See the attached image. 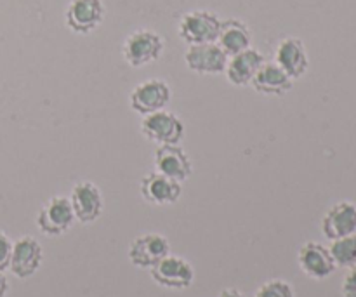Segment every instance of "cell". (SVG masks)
<instances>
[{
	"instance_id": "obj_1",
	"label": "cell",
	"mask_w": 356,
	"mask_h": 297,
	"mask_svg": "<svg viewBox=\"0 0 356 297\" xmlns=\"http://www.w3.org/2000/svg\"><path fill=\"white\" fill-rule=\"evenodd\" d=\"M163 38L153 30H136L122 44V56L132 68H143L162 56Z\"/></svg>"
},
{
	"instance_id": "obj_2",
	"label": "cell",
	"mask_w": 356,
	"mask_h": 297,
	"mask_svg": "<svg viewBox=\"0 0 356 297\" xmlns=\"http://www.w3.org/2000/svg\"><path fill=\"white\" fill-rule=\"evenodd\" d=\"M221 19L211 10L197 9L183 14L177 24V33L181 40L188 45L212 44L218 40Z\"/></svg>"
},
{
	"instance_id": "obj_3",
	"label": "cell",
	"mask_w": 356,
	"mask_h": 297,
	"mask_svg": "<svg viewBox=\"0 0 356 297\" xmlns=\"http://www.w3.org/2000/svg\"><path fill=\"white\" fill-rule=\"evenodd\" d=\"M141 132L149 143L156 146L179 145L184 136V124L172 111L160 110L143 118Z\"/></svg>"
},
{
	"instance_id": "obj_4",
	"label": "cell",
	"mask_w": 356,
	"mask_h": 297,
	"mask_svg": "<svg viewBox=\"0 0 356 297\" xmlns=\"http://www.w3.org/2000/svg\"><path fill=\"white\" fill-rule=\"evenodd\" d=\"M72 204L68 197L56 195L49 198L47 204L38 211L37 226L44 235L47 236H61L68 232L75 223Z\"/></svg>"
},
{
	"instance_id": "obj_5",
	"label": "cell",
	"mask_w": 356,
	"mask_h": 297,
	"mask_svg": "<svg viewBox=\"0 0 356 297\" xmlns=\"http://www.w3.org/2000/svg\"><path fill=\"white\" fill-rule=\"evenodd\" d=\"M170 97H172V93H170L169 83L160 79H149L134 87L129 96V103H131L132 111L146 117L155 111L165 110L167 104L170 103Z\"/></svg>"
},
{
	"instance_id": "obj_6",
	"label": "cell",
	"mask_w": 356,
	"mask_h": 297,
	"mask_svg": "<svg viewBox=\"0 0 356 297\" xmlns=\"http://www.w3.org/2000/svg\"><path fill=\"white\" fill-rule=\"evenodd\" d=\"M149 275L160 287L172 289V291H183V289L191 287L195 280V270L191 263L179 256H172V254L149 268Z\"/></svg>"
},
{
	"instance_id": "obj_7",
	"label": "cell",
	"mask_w": 356,
	"mask_h": 297,
	"mask_svg": "<svg viewBox=\"0 0 356 297\" xmlns=\"http://www.w3.org/2000/svg\"><path fill=\"white\" fill-rule=\"evenodd\" d=\"M103 0H70L65 13V23L73 33L89 35L103 23Z\"/></svg>"
},
{
	"instance_id": "obj_8",
	"label": "cell",
	"mask_w": 356,
	"mask_h": 297,
	"mask_svg": "<svg viewBox=\"0 0 356 297\" xmlns=\"http://www.w3.org/2000/svg\"><path fill=\"white\" fill-rule=\"evenodd\" d=\"M169 254V240H167V236L160 235V233L139 235L129 246V259L136 268H141V270H149Z\"/></svg>"
},
{
	"instance_id": "obj_9",
	"label": "cell",
	"mask_w": 356,
	"mask_h": 297,
	"mask_svg": "<svg viewBox=\"0 0 356 297\" xmlns=\"http://www.w3.org/2000/svg\"><path fill=\"white\" fill-rule=\"evenodd\" d=\"M68 198L75 219L82 225H90V223L97 221L103 214V195H101L99 188L90 181L76 183L72 188V193Z\"/></svg>"
},
{
	"instance_id": "obj_10",
	"label": "cell",
	"mask_w": 356,
	"mask_h": 297,
	"mask_svg": "<svg viewBox=\"0 0 356 297\" xmlns=\"http://www.w3.org/2000/svg\"><path fill=\"white\" fill-rule=\"evenodd\" d=\"M42 259H44V250L38 240L30 235L19 236L16 242H13L9 270L13 271L14 277L24 280L37 273L38 268L42 266Z\"/></svg>"
},
{
	"instance_id": "obj_11",
	"label": "cell",
	"mask_w": 356,
	"mask_h": 297,
	"mask_svg": "<svg viewBox=\"0 0 356 297\" xmlns=\"http://www.w3.org/2000/svg\"><path fill=\"white\" fill-rule=\"evenodd\" d=\"M184 63L198 75H219L225 73L228 56L216 42L212 44L190 45L184 52Z\"/></svg>"
},
{
	"instance_id": "obj_12",
	"label": "cell",
	"mask_w": 356,
	"mask_h": 297,
	"mask_svg": "<svg viewBox=\"0 0 356 297\" xmlns=\"http://www.w3.org/2000/svg\"><path fill=\"white\" fill-rule=\"evenodd\" d=\"M155 169L156 172L170 177L174 181L184 183L190 179L193 172V163L190 156L179 145H162L156 146L155 152Z\"/></svg>"
},
{
	"instance_id": "obj_13",
	"label": "cell",
	"mask_w": 356,
	"mask_h": 297,
	"mask_svg": "<svg viewBox=\"0 0 356 297\" xmlns=\"http://www.w3.org/2000/svg\"><path fill=\"white\" fill-rule=\"evenodd\" d=\"M275 63L291 77L298 80L308 72L309 58L306 52L305 42L298 37H285L278 42L275 49Z\"/></svg>"
},
{
	"instance_id": "obj_14",
	"label": "cell",
	"mask_w": 356,
	"mask_h": 297,
	"mask_svg": "<svg viewBox=\"0 0 356 297\" xmlns=\"http://www.w3.org/2000/svg\"><path fill=\"white\" fill-rule=\"evenodd\" d=\"M139 191L145 202L153 205H172L183 195V183L174 181L160 172L146 174L139 184Z\"/></svg>"
},
{
	"instance_id": "obj_15",
	"label": "cell",
	"mask_w": 356,
	"mask_h": 297,
	"mask_svg": "<svg viewBox=\"0 0 356 297\" xmlns=\"http://www.w3.org/2000/svg\"><path fill=\"white\" fill-rule=\"evenodd\" d=\"M298 263L302 273L313 280H323L336 271L330 250L318 242H306L298 252Z\"/></svg>"
},
{
	"instance_id": "obj_16",
	"label": "cell",
	"mask_w": 356,
	"mask_h": 297,
	"mask_svg": "<svg viewBox=\"0 0 356 297\" xmlns=\"http://www.w3.org/2000/svg\"><path fill=\"white\" fill-rule=\"evenodd\" d=\"M322 232L329 240L343 239L356 233V205L353 202H337L325 212Z\"/></svg>"
},
{
	"instance_id": "obj_17",
	"label": "cell",
	"mask_w": 356,
	"mask_h": 297,
	"mask_svg": "<svg viewBox=\"0 0 356 297\" xmlns=\"http://www.w3.org/2000/svg\"><path fill=\"white\" fill-rule=\"evenodd\" d=\"M264 56L256 49L249 47L235 56H229L226 63V79L235 87H245L252 82L257 70L263 66Z\"/></svg>"
},
{
	"instance_id": "obj_18",
	"label": "cell",
	"mask_w": 356,
	"mask_h": 297,
	"mask_svg": "<svg viewBox=\"0 0 356 297\" xmlns=\"http://www.w3.org/2000/svg\"><path fill=\"white\" fill-rule=\"evenodd\" d=\"M250 83L256 93L264 94V96H284L292 89L294 80L275 61H264Z\"/></svg>"
},
{
	"instance_id": "obj_19",
	"label": "cell",
	"mask_w": 356,
	"mask_h": 297,
	"mask_svg": "<svg viewBox=\"0 0 356 297\" xmlns=\"http://www.w3.org/2000/svg\"><path fill=\"white\" fill-rule=\"evenodd\" d=\"M250 42H252L250 30L243 21L235 19V17H233V19L221 21L216 44L225 51V54L228 56V58L249 49Z\"/></svg>"
},
{
	"instance_id": "obj_20",
	"label": "cell",
	"mask_w": 356,
	"mask_h": 297,
	"mask_svg": "<svg viewBox=\"0 0 356 297\" xmlns=\"http://www.w3.org/2000/svg\"><path fill=\"white\" fill-rule=\"evenodd\" d=\"M334 263L339 268L356 266V233L332 240L329 247Z\"/></svg>"
},
{
	"instance_id": "obj_21",
	"label": "cell",
	"mask_w": 356,
	"mask_h": 297,
	"mask_svg": "<svg viewBox=\"0 0 356 297\" xmlns=\"http://www.w3.org/2000/svg\"><path fill=\"white\" fill-rule=\"evenodd\" d=\"M254 297H294V289L289 282L277 278V280H268L266 284L261 285Z\"/></svg>"
},
{
	"instance_id": "obj_22",
	"label": "cell",
	"mask_w": 356,
	"mask_h": 297,
	"mask_svg": "<svg viewBox=\"0 0 356 297\" xmlns=\"http://www.w3.org/2000/svg\"><path fill=\"white\" fill-rule=\"evenodd\" d=\"M13 256V242L3 232H0V271H6Z\"/></svg>"
},
{
	"instance_id": "obj_23",
	"label": "cell",
	"mask_w": 356,
	"mask_h": 297,
	"mask_svg": "<svg viewBox=\"0 0 356 297\" xmlns=\"http://www.w3.org/2000/svg\"><path fill=\"white\" fill-rule=\"evenodd\" d=\"M343 296L356 297V266L348 268V273L343 280Z\"/></svg>"
},
{
	"instance_id": "obj_24",
	"label": "cell",
	"mask_w": 356,
	"mask_h": 297,
	"mask_svg": "<svg viewBox=\"0 0 356 297\" xmlns=\"http://www.w3.org/2000/svg\"><path fill=\"white\" fill-rule=\"evenodd\" d=\"M219 297H245V296H243L242 292L238 291V289L226 287V289H222L221 292H219Z\"/></svg>"
},
{
	"instance_id": "obj_25",
	"label": "cell",
	"mask_w": 356,
	"mask_h": 297,
	"mask_svg": "<svg viewBox=\"0 0 356 297\" xmlns=\"http://www.w3.org/2000/svg\"><path fill=\"white\" fill-rule=\"evenodd\" d=\"M7 291H9V282H7L3 271H0V297H6Z\"/></svg>"
}]
</instances>
